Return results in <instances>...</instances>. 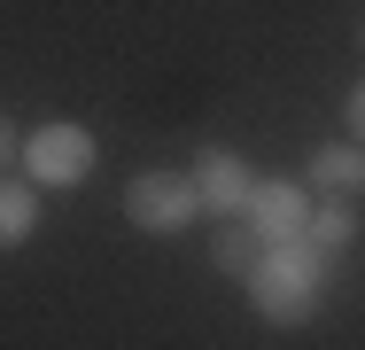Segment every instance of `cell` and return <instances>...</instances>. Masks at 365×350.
Instances as JSON below:
<instances>
[{"mask_svg":"<svg viewBox=\"0 0 365 350\" xmlns=\"http://www.w3.org/2000/svg\"><path fill=\"white\" fill-rule=\"evenodd\" d=\"M319 280H327V249L311 234L264 241V265L249 273V304L264 327H311L319 319Z\"/></svg>","mask_w":365,"mask_h":350,"instance_id":"1","label":"cell"},{"mask_svg":"<svg viewBox=\"0 0 365 350\" xmlns=\"http://www.w3.org/2000/svg\"><path fill=\"white\" fill-rule=\"evenodd\" d=\"M24 179L47 195V187H78L93 164H101V140L86 133V125H71V117H55V125H39V133H24Z\"/></svg>","mask_w":365,"mask_h":350,"instance_id":"2","label":"cell"},{"mask_svg":"<svg viewBox=\"0 0 365 350\" xmlns=\"http://www.w3.org/2000/svg\"><path fill=\"white\" fill-rule=\"evenodd\" d=\"M195 210H202V195L187 171H140L125 187V226H140V234H187Z\"/></svg>","mask_w":365,"mask_h":350,"instance_id":"3","label":"cell"},{"mask_svg":"<svg viewBox=\"0 0 365 350\" xmlns=\"http://www.w3.org/2000/svg\"><path fill=\"white\" fill-rule=\"evenodd\" d=\"M195 195H202V210H218V218H241L249 210V187H257V171L225 148V140H210V148H195Z\"/></svg>","mask_w":365,"mask_h":350,"instance_id":"4","label":"cell"},{"mask_svg":"<svg viewBox=\"0 0 365 350\" xmlns=\"http://www.w3.org/2000/svg\"><path fill=\"white\" fill-rule=\"evenodd\" d=\"M241 218L257 226V241H288V234L311 226V187H303V179H257Z\"/></svg>","mask_w":365,"mask_h":350,"instance_id":"5","label":"cell"},{"mask_svg":"<svg viewBox=\"0 0 365 350\" xmlns=\"http://www.w3.org/2000/svg\"><path fill=\"white\" fill-rule=\"evenodd\" d=\"M311 195H365V140H319L303 164Z\"/></svg>","mask_w":365,"mask_h":350,"instance_id":"6","label":"cell"},{"mask_svg":"<svg viewBox=\"0 0 365 350\" xmlns=\"http://www.w3.org/2000/svg\"><path fill=\"white\" fill-rule=\"evenodd\" d=\"M31 234H39V187L0 171V249H24Z\"/></svg>","mask_w":365,"mask_h":350,"instance_id":"7","label":"cell"},{"mask_svg":"<svg viewBox=\"0 0 365 350\" xmlns=\"http://www.w3.org/2000/svg\"><path fill=\"white\" fill-rule=\"evenodd\" d=\"M210 265H218L225 280H249L257 265H264V241H257V226H249V218H225V234L210 241Z\"/></svg>","mask_w":365,"mask_h":350,"instance_id":"8","label":"cell"},{"mask_svg":"<svg viewBox=\"0 0 365 350\" xmlns=\"http://www.w3.org/2000/svg\"><path fill=\"white\" fill-rule=\"evenodd\" d=\"M303 234H311L327 257L350 249V241H358V210H350V195H311V226H303Z\"/></svg>","mask_w":365,"mask_h":350,"instance_id":"9","label":"cell"},{"mask_svg":"<svg viewBox=\"0 0 365 350\" xmlns=\"http://www.w3.org/2000/svg\"><path fill=\"white\" fill-rule=\"evenodd\" d=\"M16 156H24V133H16V117H8V109H0V171H8V164H16Z\"/></svg>","mask_w":365,"mask_h":350,"instance_id":"10","label":"cell"},{"mask_svg":"<svg viewBox=\"0 0 365 350\" xmlns=\"http://www.w3.org/2000/svg\"><path fill=\"white\" fill-rule=\"evenodd\" d=\"M342 125H350V140H365V86H350V101H342Z\"/></svg>","mask_w":365,"mask_h":350,"instance_id":"11","label":"cell"}]
</instances>
